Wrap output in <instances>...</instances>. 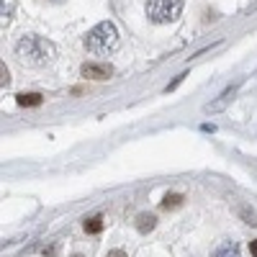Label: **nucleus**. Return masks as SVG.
<instances>
[{"instance_id":"obj_1","label":"nucleus","mask_w":257,"mask_h":257,"mask_svg":"<svg viewBox=\"0 0 257 257\" xmlns=\"http://www.w3.org/2000/svg\"><path fill=\"white\" fill-rule=\"evenodd\" d=\"M16 54L21 62L31 64V67H41L54 57V44L41 36H24L16 44Z\"/></svg>"},{"instance_id":"obj_2","label":"nucleus","mask_w":257,"mask_h":257,"mask_svg":"<svg viewBox=\"0 0 257 257\" xmlns=\"http://www.w3.org/2000/svg\"><path fill=\"white\" fill-rule=\"evenodd\" d=\"M116 44H118V31H116L113 24H108V21L93 26L88 31V36H85V49L93 52V54H105V52H111Z\"/></svg>"},{"instance_id":"obj_3","label":"nucleus","mask_w":257,"mask_h":257,"mask_svg":"<svg viewBox=\"0 0 257 257\" xmlns=\"http://www.w3.org/2000/svg\"><path fill=\"white\" fill-rule=\"evenodd\" d=\"M183 11V0H147V16L152 24H170Z\"/></svg>"},{"instance_id":"obj_4","label":"nucleus","mask_w":257,"mask_h":257,"mask_svg":"<svg viewBox=\"0 0 257 257\" xmlns=\"http://www.w3.org/2000/svg\"><path fill=\"white\" fill-rule=\"evenodd\" d=\"M80 75L82 77H90V80H108L113 75V67L111 64H98V62H85L80 67Z\"/></svg>"},{"instance_id":"obj_5","label":"nucleus","mask_w":257,"mask_h":257,"mask_svg":"<svg viewBox=\"0 0 257 257\" xmlns=\"http://www.w3.org/2000/svg\"><path fill=\"white\" fill-rule=\"evenodd\" d=\"M234 95H237V85H231V88H226V90L219 95V100L208 103V105H206V113H219V111H224L226 105L234 100Z\"/></svg>"},{"instance_id":"obj_6","label":"nucleus","mask_w":257,"mask_h":257,"mask_svg":"<svg viewBox=\"0 0 257 257\" xmlns=\"http://www.w3.org/2000/svg\"><path fill=\"white\" fill-rule=\"evenodd\" d=\"M213 257H242V252H239V244L237 242L226 239V242H221L216 249H213Z\"/></svg>"},{"instance_id":"obj_7","label":"nucleus","mask_w":257,"mask_h":257,"mask_svg":"<svg viewBox=\"0 0 257 257\" xmlns=\"http://www.w3.org/2000/svg\"><path fill=\"white\" fill-rule=\"evenodd\" d=\"M157 226V216H155V213H139V216H137V229L142 231V234H149V231H152Z\"/></svg>"},{"instance_id":"obj_8","label":"nucleus","mask_w":257,"mask_h":257,"mask_svg":"<svg viewBox=\"0 0 257 257\" xmlns=\"http://www.w3.org/2000/svg\"><path fill=\"white\" fill-rule=\"evenodd\" d=\"M41 98L39 93H21L18 95V105H24V108H29V105H41Z\"/></svg>"},{"instance_id":"obj_9","label":"nucleus","mask_w":257,"mask_h":257,"mask_svg":"<svg viewBox=\"0 0 257 257\" xmlns=\"http://www.w3.org/2000/svg\"><path fill=\"white\" fill-rule=\"evenodd\" d=\"M100 229H103V216H93V219L85 221V231L88 234H98Z\"/></svg>"},{"instance_id":"obj_10","label":"nucleus","mask_w":257,"mask_h":257,"mask_svg":"<svg viewBox=\"0 0 257 257\" xmlns=\"http://www.w3.org/2000/svg\"><path fill=\"white\" fill-rule=\"evenodd\" d=\"M183 203V196H178V193H167L165 201H162V208H178Z\"/></svg>"},{"instance_id":"obj_11","label":"nucleus","mask_w":257,"mask_h":257,"mask_svg":"<svg viewBox=\"0 0 257 257\" xmlns=\"http://www.w3.org/2000/svg\"><path fill=\"white\" fill-rule=\"evenodd\" d=\"M237 211H239L242 216H244V224H252V226L257 224V216H254V211H249V208H247L244 203H239V208H237Z\"/></svg>"},{"instance_id":"obj_12","label":"nucleus","mask_w":257,"mask_h":257,"mask_svg":"<svg viewBox=\"0 0 257 257\" xmlns=\"http://www.w3.org/2000/svg\"><path fill=\"white\" fill-rule=\"evenodd\" d=\"M105 257H126V252H123V249H111Z\"/></svg>"},{"instance_id":"obj_13","label":"nucleus","mask_w":257,"mask_h":257,"mask_svg":"<svg viewBox=\"0 0 257 257\" xmlns=\"http://www.w3.org/2000/svg\"><path fill=\"white\" fill-rule=\"evenodd\" d=\"M0 75H3V85H8V70H6V64H3V70H0Z\"/></svg>"},{"instance_id":"obj_14","label":"nucleus","mask_w":257,"mask_h":257,"mask_svg":"<svg viewBox=\"0 0 257 257\" xmlns=\"http://www.w3.org/2000/svg\"><path fill=\"white\" fill-rule=\"evenodd\" d=\"M249 249H252V254L257 257V239H254V242H249Z\"/></svg>"},{"instance_id":"obj_15","label":"nucleus","mask_w":257,"mask_h":257,"mask_svg":"<svg viewBox=\"0 0 257 257\" xmlns=\"http://www.w3.org/2000/svg\"><path fill=\"white\" fill-rule=\"evenodd\" d=\"M72 257H82V254H72Z\"/></svg>"}]
</instances>
